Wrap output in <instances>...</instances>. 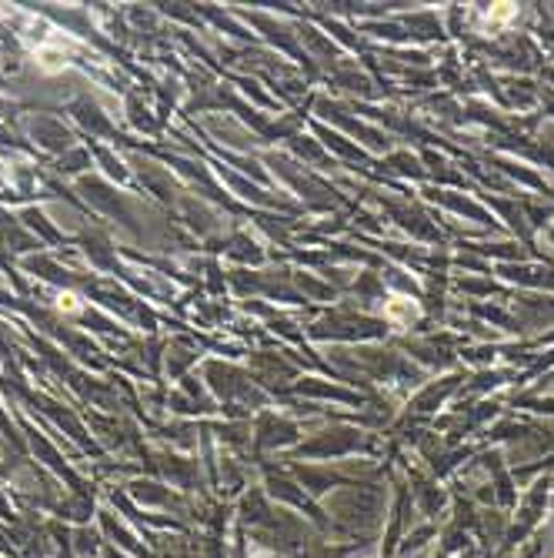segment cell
<instances>
[{"mask_svg": "<svg viewBox=\"0 0 554 558\" xmlns=\"http://www.w3.org/2000/svg\"><path fill=\"white\" fill-rule=\"evenodd\" d=\"M57 311H60V315H80L84 305H80V298H77L74 291H64V295L57 298Z\"/></svg>", "mask_w": 554, "mask_h": 558, "instance_id": "1", "label": "cell"}]
</instances>
